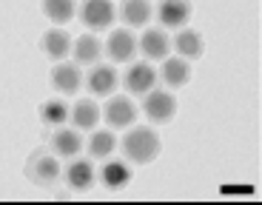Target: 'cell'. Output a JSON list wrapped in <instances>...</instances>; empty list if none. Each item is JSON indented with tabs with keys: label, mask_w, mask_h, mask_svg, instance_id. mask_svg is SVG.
<instances>
[{
	"label": "cell",
	"mask_w": 262,
	"mask_h": 205,
	"mask_svg": "<svg viewBox=\"0 0 262 205\" xmlns=\"http://www.w3.org/2000/svg\"><path fill=\"white\" fill-rule=\"evenodd\" d=\"M123 151H125V157H128V160H134V163L145 166V163H151V160L160 154V137L151 131V128H134V131L125 134Z\"/></svg>",
	"instance_id": "6da1fadb"
},
{
	"label": "cell",
	"mask_w": 262,
	"mask_h": 205,
	"mask_svg": "<svg viewBox=\"0 0 262 205\" xmlns=\"http://www.w3.org/2000/svg\"><path fill=\"white\" fill-rule=\"evenodd\" d=\"M29 177L37 183V186H52L54 179L60 177V163L54 157H49V154H32V160H29L26 166Z\"/></svg>",
	"instance_id": "7a4b0ae2"
},
{
	"label": "cell",
	"mask_w": 262,
	"mask_h": 205,
	"mask_svg": "<svg viewBox=\"0 0 262 205\" xmlns=\"http://www.w3.org/2000/svg\"><path fill=\"white\" fill-rule=\"evenodd\" d=\"M80 17H83V23L89 29H108L114 20V6L108 3V0H89V3H83V12H80Z\"/></svg>",
	"instance_id": "3957f363"
},
{
	"label": "cell",
	"mask_w": 262,
	"mask_h": 205,
	"mask_svg": "<svg viewBox=\"0 0 262 205\" xmlns=\"http://www.w3.org/2000/svg\"><path fill=\"white\" fill-rule=\"evenodd\" d=\"M174 108H177V100L171 97L168 92H154L145 97V114L154 123H168L174 117Z\"/></svg>",
	"instance_id": "277c9868"
},
{
	"label": "cell",
	"mask_w": 262,
	"mask_h": 205,
	"mask_svg": "<svg viewBox=\"0 0 262 205\" xmlns=\"http://www.w3.org/2000/svg\"><path fill=\"white\" fill-rule=\"evenodd\" d=\"M105 120H108L114 128H125L137 120V106H134L128 97H112V103L105 106Z\"/></svg>",
	"instance_id": "5b68a950"
},
{
	"label": "cell",
	"mask_w": 262,
	"mask_h": 205,
	"mask_svg": "<svg viewBox=\"0 0 262 205\" xmlns=\"http://www.w3.org/2000/svg\"><path fill=\"white\" fill-rule=\"evenodd\" d=\"M154 80H157V74L148 63H134L125 74V86H128L131 94H148L154 88Z\"/></svg>",
	"instance_id": "8992f818"
},
{
	"label": "cell",
	"mask_w": 262,
	"mask_h": 205,
	"mask_svg": "<svg viewBox=\"0 0 262 205\" xmlns=\"http://www.w3.org/2000/svg\"><path fill=\"white\" fill-rule=\"evenodd\" d=\"M134 49H137V43H134V37H131L125 29H117V32L108 37V57H112L114 63L131 60L134 57Z\"/></svg>",
	"instance_id": "52a82bcc"
},
{
	"label": "cell",
	"mask_w": 262,
	"mask_h": 205,
	"mask_svg": "<svg viewBox=\"0 0 262 205\" xmlns=\"http://www.w3.org/2000/svg\"><path fill=\"white\" fill-rule=\"evenodd\" d=\"M89 88H92V94H100V97L112 94L117 88V72L108 66H94L89 74Z\"/></svg>",
	"instance_id": "ba28073f"
},
{
	"label": "cell",
	"mask_w": 262,
	"mask_h": 205,
	"mask_svg": "<svg viewBox=\"0 0 262 205\" xmlns=\"http://www.w3.org/2000/svg\"><path fill=\"white\" fill-rule=\"evenodd\" d=\"M66 183H69V188H74V191H85V188H92V183H94L92 163H85V160L72 163L69 171H66Z\"/></svg>",
	"instance_id": "9c48e42d"
},
{
	"label": "cell",
	"mask_w": 262,
	"mask_h": 205,
	"mask_svg": "<svg viewBox=\"0 0 262 205\" xmlns=\"http://www.w3.org/2000/svg\"><path fill=\"white\" fill-rule=\"evenodd\" d=\"M80 69L77 66H69V63H63V66H57L52 72V83L54 88H60L63 94H74L80 88Z\"/></svg>",
	"instance_id": "30bf717a"
},
{
	"label": "cell",
	"mask_w": 262,
	"mask_h": 205,
	"mask_svg": "<svg viewBox=\"0 0 262 205\" xmlns=\"http://www.w3.org/2000/svg\"><path fill=\"white\" fill-rule=\"evenodd\" d=\"M140 49H143L145 57H165L168 54V37H165V32H160V29H151V32L143 34V40H140Z\"/></svg>",
	"instance_id": "8fae6325"
},
{
	"label": "cell",
	"mask_w": 262,
	"mask_h": 205,
	"mask_svg": "<svg viewBox=\"0 0 262 205\" xmlns=\"http://www.w3.org/2000/svg\"><path fill=\"white\" fill-rule=\"evenodd\" d=\"M185 20H188V3H177V0H165L163 6H160V23H163V26L177 29V26H183Z\"/></svg>",
	"instance_id": "7c38bea8"
},
{
	"label": "cell",
	"mask_w": 262,
	"mask_h": 205,
	"mask_svg": "<svg viewBox=\"0 0 262 205\" xmlns=\"http://www.w3.org/2000/svg\"><path fill=\"white\" fill-rule=\"evenodd\" d=\"M43 49H46L49 57H66L69 54V49H72V37L63 32V29H52V32H46V37H43Z\"/></svg>",
	"instance_id": "4fadbf2b"
},
{
	"label": "cell",
	"mask_w": 262,
	"mask_h": 205,
	"mask_svg": "<svg viewBox=\"0 0 262 205\" xmlns=\"http://www.w3.org/2000/svg\"><path fill=\"white\" fill-rule=\"evenodd\" d=\"M191 77V69L185 60H165V66H163V80L168 83L171 88H180L185 86Z\"/></svg>",
	"instance_id": "5bb4252c"
},
{
	"label": "cell",
	"mask_w": 262,
	"mask_h": 205,
	"mask_svg": "<svg viewBox=\"0 0 262 205\" xmlns=\"http://www.w3.org/2000/svg\"><path fill=\"white\" fill-rule=\"evenodd\" d=\"M52 146H54V151L60 154V157H74V154L83 148V140H80V134L77 131H57L52 137Z\"/></svg>",
	"instance_id": "9a60e30c"
},
{
	"label": "cell",
	"mask_w": 262,
	"mask_h": 205,
	"mask_svg": "<svg viewBox=\"0 0 262 205\" xmlns=\"http://www.w3.org/2000/svg\"><path fill=\"white\" fill-rule=\"evenodd\" d=\"M151 17V6L145 0H125L123 3V20L128 26H145Z\"/></svg>",
	"instance_id": "2e32d148"
},
{
	"label": "cell",
	"mask_w": 262,
	"mask_h": 205,
	"mask_svg": "<svg viewBox=\"0 0 262 205\" xmlns=\"http://www.w3.org/2000/svg\"><path fill=\"white\" fill-rule=\"evenodd\" d=\"M100 40L97 37H92V34H83V37L74 43V57H77V63H97V57H100Z\"/></svg>",
	"instance_id": "e0dca14e"
},
{
	"label": "cell",
	"mask_w": 262,
	"mask_h": 205,
	"mask_svg": "<svg viewBox=\"0 0 262 205\" xmlns=\"http://www.w3.org/2000/svg\"><path fill=\"white\" fill-rule=\"evenodd\" d=\"M72 120H74V126L77 128H94L97 126V120H100V111L94 103H89V100H83V103H77L72 111Z\"/></svg>",
	"instance_id": "ac0fdd59"
},
{
	"label": "cell",
	"mask_w": 262,
	"mask_h": 205,
	"mask_svg": "<svg viewBox=\"0 0 262 205\" xmlns=\"http://www.w3.org/2000/svg\"><path fill=\"white\" fill-rule=\"evenodd\" d=\"M128 179H131V171H128L125 163H108V166L103 168V183L108 188H123Z\"/></svg>",
	"instance_id": "d6986e66"
},
{
	"label": "cell",
	"mask_w": 262,
	"mask_h": 205,
	"mask_svg": "<svg viewBox=\"0 0 262 205\" xmlns=\"http://www.w3.org/2000/svg\"><path fill=\"white\" fill-rule=\"evenodd\" d=\"M43 9L54 23H69L74 17V3H69V0H46Z\"/></svg>",
	"instance_id": "ffe728a7"
},
{
	"label": "cell",
	"mask_w": 262,
	"mask_h": 205,
	"mask_svg": "<svg viewBox=\"0 0 262 205\" xmlns=\"http://www.w3.org/2000/svg\"><path fill=\"white\" fill-rule=\"evenodd\" d=\"M114 146H117L114 134H108V131H94L92 143H89V154H92V157H108V154L114 151Z\"/></svg>",
	"instance_id": "44dd1931"
},
{
	"label": "cell",
	"mask_w": 262,
	"mask_h": 205,
	"mask_svg": "<svg viewBox=\"0 0 262 205\" xmlns=\"http://www.w3.org/2000/svg\"><path fill=\"white\" fill-rule=\"evenodd\" d=\"M177 52L183 57H200L203 54V40L196 32H183L177 34Z\"/></svg>",
	"instance_id": "7402d4cb"
},
{
	"label": "cell",
	"mask_w": 262,
	"mask_h": 205,
	"mask_svg": "<svg viewBox=\"0 0 262 205\" xmlns=\"http://www.w3.org/2000/svg\"><path fill=\"white\" fill-rule=\"evenodd\" d=\"M40 117H43V123H49V126H63L66 117H69V108H66V103H60V100H49L46 106H43V111H40Z\"/></svg>",
	"instance_id": "603a6c76"
}]
</instances>
